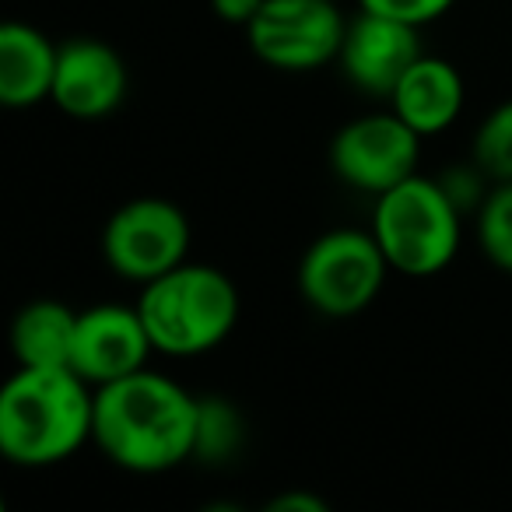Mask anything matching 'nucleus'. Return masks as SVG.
<instances>
[{
	"mask_svg": "<svg viewBox=\"0 0 512 512\" xmlns=\"http://www.w3.org/2000/svg\"><path fill=\"white\" fill-rule=\"evenodd\" d=\"M200 397L162 376L130 372L95 386L92 442L109 463L130 474H165L193 460Z\"/></svg>",
	"mask_w": 512,
	"mask_h": 512,
	"instance_id": "f257e3e1",
	"label": "nucleus"
},
{
	"mask_svg": "<svg viewBox=\"0 0 512 512\" xmlns=\"http://www.w3.org/2000/svg\"><path fill=\"white\" fill-rule=\"evenodd\" d=\"M95 386L74 369L18 365L0 386V456L43 470L71 460L92 442Z\"/></svg>",
	"mask_w": 512,
	"mask_h": 512,
	"instance_id": "f03ea898",
	"label": "nucleus"
},
{
	"mask_svg": "<svg viewBox=\"0 0 512 512\" xmlns=\"http://www.w3.org/2000/svg\"><path fill=\"white\" fill-rule=\"evenodd\" d=\"M134 306L158 355L197 358L232 337L242 302L239 288L225 271L186 260L162 278L141 285Z\"/></svg>",
	"mask_w": 512,
	"mask_h": 512,
	"instance_id": "7ed1b4c3",
	"label": "nucleus"
},
{
	"mask_svg": "<svg viewBox=\"0 0 512 512\" xmlns=\"http://www.w3.org/2000/svg\"><path fill=\"white\" fill-rule=\"evenodd\" d=\"M372 235L393 274L435 278L460 253L463 207L442 179L414 172L372 204Z\"/></svg>",
	"mask_w": 512,
	"mask_h": 512,
	"instance_id": "20e7f679",
	"label": "nucleus"
},
{
	"mask_svg": "<svg viewBox=\"0 0 512 512\" xmlns=\"http://www.w3.org/2000/svg\"><path fill=\"white\" fill-rule=\"evenodd\" d=\"M390 264L372 228H330L306 246L295 271L299 295L327 320H351L379 299Z\"/></svg>",
	"mask_w": 512,
	"mask_h": 512,
	"instance_id": "39448f33",
	"label": "nucleus"
},
{
	"mask_svg": "<svg viewBox=\"0 0 512 512\" xmlns=\"http://www.w3.org/2000/svg\"><path fill=\"white\" fill-rule=\"evenodd\" d=\"M190 218L169 197H134L102 225V260L123 281L148 285L190 260Z\"/></svg>",
	"mask_w": 512,
	"mask_h": 512,
	"instance_id": "423d86ee",
	"label": "nucleus"
},
{
	"mask_svg": "<svg viewBox=\"0 0 512 512\" xmlns=\"http://www.w3.org/2000/svg\"><path fill=\"white\" fill-rule=\"evenodd\" d=\"M348 18L337 0H264L246 25V43L260 64L285 74H309L341 57Z\"/></svg>",
	"mask_w": 512,
	"mask_h": 512,
	"instance_id": "0eeeda50",
	"label": "nucleus"
},
{
	"mask_svg": "<svg viewBox=\"0 0 512 512\" xmlns=\"http://www.w3.org/2000/svg\"><path fill=\"white\" fill-rule=\"evenodd\" d=\"M421 141L425 137L418 130L407 127L393 109H386V113H365L344 123L330 137L327 158L344 186L379 197L418 172Z\"/></svg>",
	"mask_w": 512,
	"mask_h": 512,
	"instance_id": "6e6552de",
	"label": "nucleus"
},
{
	"mask_svg": "<svg viewBox=\"0 0 512 512\" xmlns=\"http://www.w3.org/2000/svg\"><path fill=\"white\" fill-rule=\"evenodd\" d=\"M421 53H425V43H421L418 25L358 8V15L348 18L337 64L358 92L372 95V99H390L393 88L400 85V78L411 71Z\"/></svg>",
	"mask_w": 512,
	"mask_h": 512,
	"instance_id": "1a4fd4ad",
	"label": "nucleus"
},
{
	"mask_svg": "<svg viewBox=\"0 0 512 512\" xmlns=\"http://www.w3.org/2000/svg\"><path fill=\"white\" fill-rule=\"evenodd\" d=\"M130 74L120 50L99 36H74L60 43L50 102L71 120H106L123 106Z\"/></svg>",
	"mask_w": 512,
	"mask_h": 512,
	"instance_id": "9d476101",
	"label": "nucleus"
},
{
	"mask_svg": "<svg viewBox=\"0 0 512 512\" xmlns=\"http://www.w3.org/2000/svg\"><path fill=\"white\" fill-rule=\"evenodd\" d=\"M151 355H155V344H151L137 306L99 302V306L78 309L71 369L92 386L148 369Z\"/></svg>",
	"mask_w": 512,
	"mask_h": 512,
	"instance_id": "9b49d317",
	"label": "nucleus"
},
{
	"mask_svg": "<svg viewBox=\"0 0 512 512\" xmlns=\"http://www.w3.org/2000/svg\"><path fill=\"white\" fill-rule=\"evenodd\" d=\"M463 99L467 92H463L460 71L446 57L421 53L386 102L407 127H414L421 137H435L460 120Z\"/></svg>",
	"mask_w": 512,
	"mask_h": 512,
	"instance_id": "f8f14e48",
	"label": "nucleus"
},
{
	"mask_svg": "<svg viewBox=\"0 0 512 512\" xmlns=\"http://www.w3.org/2000/svg\"><path fill=\"white\" fill-rule=\"evenodd\" d=\"M60 43L29 22L0 25V106L32 109L50 102Z\"/></svg>",
	"mask_w": 512,
	"mask_h": 512,
	"instance_id": "ddd939ff",
	"label": "nucleus"
},
{
	"mask_svg": "<svg viewBox=\"0 0 512 512\" xmlns=\"http://www.w3.org/2000/svg\"><path fill=\"white\" fill-rule=\"evenodd\" d=\"M74 337H78V309L57 299H36L22 306L11 320V351L18 365L39 369H71Z\"/></svg>",
	"mask_w": 512,
	"mask_h": 512,
	"instance_id": "4468645a",
	"label": "nucleus"
},
{
	"mask_svg": "<svg viewBox=\"0 0 512 512\" xmlns=\"http://www.w3.org/2000/svg\"><path fill=\"white\" fill-rule=\"evenodd\" d=\"M242 439H246V421H242L239 407L225 397H200L193 460L225 463L242 449Z\"/></svg>",
	"mask_w": 512,
	"mask_h": 512,
	"instance_id": "2eb2a0df",
	"label": "nucleus"
},
{
	"mask_svg": "<svg viewBox=\"0 0 512 512\" xmlns=\"http://www.w3.org/2000/svg\"><path fill=\"white\" fill-rule=\"evenodd\" d=\"M477 242L495 271L512 274V179L491 183L477 204Z\"/></svg>",
	"mask_w": 512,
	"mask_h": 512,
	"instance_id": "dca6fc26",
	"label": "nucleus"
},
{
	"mask_svg": "<svg viewBox=\"0 0 512 512\" xmlns=\"http://www.w3.org/2000/svg\"><path fill=\"white\" fill-rule=\"evenodd\" d=\"M470 162L481 169L488 183H509L512 179V99L498 102L477 123L474 141H470Z\"/></svg>",
	"mask_w": 512,
	"mask_h": 512,
	"instance_id": "f3484780",
	"label": "nucleus"
},
{
	"mask_svg": "<svg viewBox=\"0 0 512 512\" xmlns=\"http://www.w3.org/2000/svg\"><path fill=\"white\" fill-rule=\"evenodd\" d=\"M456 0H358V8L365 11H376V15H390V18H400L407 25H425L439 22L446 11H453Z\"/></svg>",
	"mask_w": 512,
	"mask_h": 512,
	"instance_id": "a211bd4d",
	"label": "nucleus"
},
{
	"mask_svg": "<svg viewBox=\"0 0 512 512\" xmlns=\"http://www.w3.org/2000/svg\"><path fill=\"white\" fill-rule=\"evenodd\" d=\"M327 509H330L327 498H320L316 491H302V488H288L267 502V512H327Z\"/></svg>",
	"mask_w": 512,
	"mask_h": 512,
	"instance_id": "6ab92c4d",
	"label": "nucleus"
},
{
	"mask_svg": "<svg viewBox=\"0 0 512 512\" xmlns=\"http://www.w3.org/2000/svg\"><path fill=\"white\" fill-rule=\"evenodd\" d=\"M260 8L264 0H211L214 18H221L225 25H242V29L260 15Z\"/></svg>",
	"mask_w": 512,
	"mask_h": 512,
	"instance_id": "aec40b11",
	"label": "nucleus"
}]
</instances>
